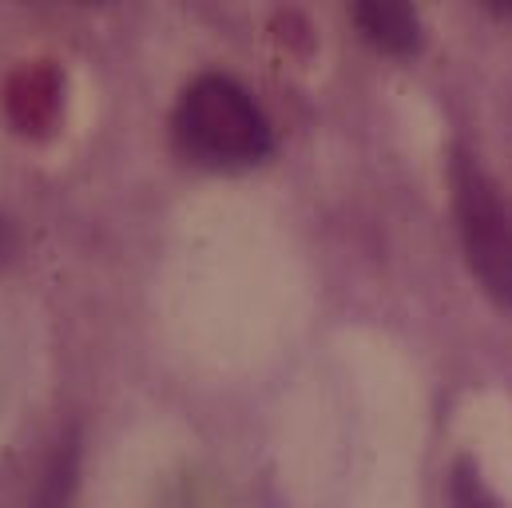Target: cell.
I'll return each instance as SVG.
<instances>
[{"mask_svg":"<svg viewBox=\"0 0 512 508\" xmlns=\"http://www.w3.org/2000/svg\"><path fill=\"white\" fill-rule=\"evenodd\" d=\"M175 135L183 151L207 167H247L270 151V127L251 92L227 76H199L179 108Z\"/></svg>","mask_w":512,"mask_h":508,"instance_id":"cell-1","label":"cell"},{"mask_svg":"<svg viewBox=\"0 0 512 508\" xmlns=\"http://www.w3.org/2000/svg\"><path fill=\"white\" fill-rule=\"evenodd\" d=\"M453 211L473 278L497 306L512 310V219L489 175L465 155L453 163Z\"/></svg>","mask_w":512,"mask_h":508,"instance_id":"cell-2","label":"cell"},{"mask_svg":"<svg viewBox=\"0 0 512 508\" xmlns=\"http://www.w3.org/2000/svg\"><path fill=\"white\" fill-rule=\"evenodd\" d=\"M362 36L389 56H409L421 48V20L413 0H350Z\"/></svg>","mask_w":512,"mask_h":508,"instance_id":"cell-3","label":"cell"},{"mask_svg":"<svg viewBox=\"0 0 512 508\" xmlns=\"http://www.w3.org/2000/svg\"><path fill=\"white\" fill-rule=\"evenodd\" d=\"M8 116L24 135H44L60 116V76L44 64H32L12 76L8 84Z\"/></svg>","mask_w":512,"mask_h":508,"instance_id":"cell-4","label":"cell"},{"mask_svg":"<svg viewBox=\"0 0 512 508\" xmlns=\"http://www.w3.org/2000/svg\"><path fill=\"white\" fill-rule=\"evenodd\" d=\"M449 508H501V501L493 497V489L481 481V469L473 461H457L449 469Z\"/></svg>","mask_w":512,"mask_h":508,"instance_id":"cell-5","label":"cell"},{"mask_svg":"<svg viewBox=\"0 0 512 508\" xmlns=\"http://www.w3.org/2000/svg\"><path fill=\"white\" fill-rule=\"evenodd\" d=\"M72 473H76V449L64 445L36 493V508H68V497H72Z\"/></svg>","mask_w":512,"mask_h":508,"instance_id":"cell-6","label":"cell"},{"mask_svg":"<svg viewBox=\"0 0 512 508\" xmlns=\"http://www.w3.org/2000/svg\"><path fill=\"white\" fill-rule=\"evenodd\" d=\"M489 12H497V16H505V20H512V0H481Z\"/></svg>","mask_w":512,"mask_h":508,"instance_id":"cell-7","label":"cell"},{"mask_svg":"<svg viewBox=\"0 0 512 508\" xmlns=\"http://www.w3.org/2000/svg\"><path fill=\"white\" fill-rule=\"evenodd\" d=\"M72 4H100V0H72Z\"/></svg>","mask_w":512,"mask_h":508,"instance_id":"cell-8","label":"cell"}]
</instances>
